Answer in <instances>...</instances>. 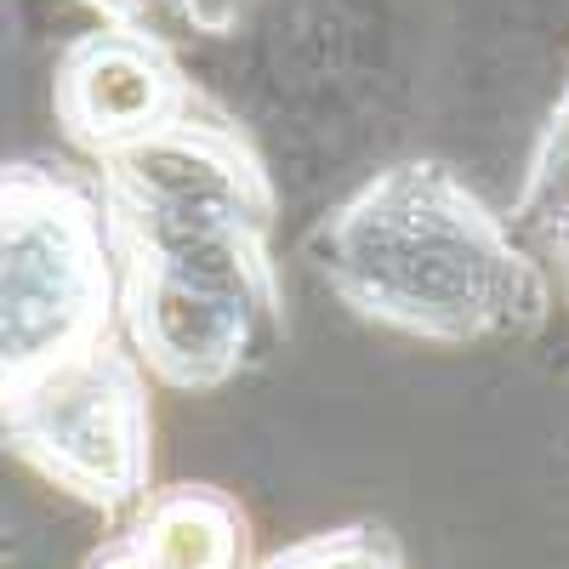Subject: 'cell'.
I'll list each match as a JSON object with an SVG mask.
<instances>
[{
    "mask_svg": "<svg viewBox=\"0 0 569 569\" xmlns=\"http://www.w3.org/2000/svg\"><path fill=\"white\" fill-rule=\"evenodd\" d=\"M80 569H160V563L137 547V536H131V530H120L114 541H103L98 552H91Z\"/></svg>",
    "mask_w": 569,
    "mask_h": 569,
    "instance_id": "30bf717a",
    "label": "cell"
},
{
    "mask_svg": "<svg viewBox=\"0 0 569 569\" xmlns=\"http://www.w3.org/2000/svg\"><path fill=\"white\" fill-rule=\"evenodd\" d=\"M109 29H131V34H149L160 46H182V40H200L211 34V18L200 12V0H86Z\"/></svg>",
    "mask_w": 569,
    "mask_h": 569,
    "instance_id": "9c48e42d",
    "label": "cell"
},
{
    "mask_svg": "<svg viewBox=\"0 0 569 569\" xmlns=\"http://www.w3.org/2000/svg\"><path fill=\"white\" fill-rule=\"evenodd\" d=\"M126 530L160 569H246V512L211 485L149 490Z\"/></svg>",
    "mask_w": 569,
    "mask_h": 569,
    "instance_id": "8992f818",
    "label": "cell"
},
{
    "mask_svg": "<svg viewBox=\"0 0 569 569\" xmlns=\"http://www.w3.org/2000/svg\"><path fill=\"white\" fill-rule=\"evenodd\" d=\"M120 262L103 194L52 166L0 182V388L109 342Z\"/></svg>",
    "mask_w": 569,
    "mask_h": 569,
    "instance_id": "3957f363",
    "label": "cell"
},
{
    "mask_svg": "<svg viewBox=\"0 0 569 569\" xmlns=\"http://www.w3.org/2000/svg\"><path fill=\"white\" fill-rule=\"evenodd\" d=\"M0 393H7V445L46 485L103 512H126L149 496V365L131 348H114L109 337L91 353H74Z\"/></svg>",
    "mask_w": 569,
    "mask_h": 569,
    "instance_id": "277c9868",
    "label": "cell"
},
{
    "mask_svg": "<svg viewBox=\"0 0 569 569\" xmlns=\"http://www.w3.org/2000/svg\"><path fill=\"white\" fill-rule=\"evenodd\" d=\"M313 257L359 319L416 342H525L552 313L547 273L439 160L376 171L319 222Z\"/></svg>",
    "mask_w": 569,
    "mask_h": 569,
    "instance_id": "7a4b0ae2",
    "label": "cell"
},
{
    "mask_svg": "<svg viewBox=\"0 0 569 569\" xmlns=\"http://www.w3.org/2000/svg\"><path fill=\"white\" fill-rule=\"evenodd\" d=\"M52 109L69 142L103 160L126 142L182 120L194 109V91H188L171 46L103 23L63 46L52 74Z\"/></svg>",
    "mask_w": 569,
    "mask_h": 569,
    "instance_id": "5b68a950",
    "label": "cell"
},
{
    "mask_svg": "<svg viewBox=\"0 0 569 569\" xmlns=\"http://www.w3.org/2000/svg\"><path fill=\"white\" fill-rule=\"evenodd\" d=\"M512 228L541 233L552 246L569 240V86H563L558 109L547 114V131L530 154V177L512 206Z\"/></svg>",
    "mask_w": 569,
    "mask_h": 569,
    "instance_id": "52a82bcc",
    "label": "cell"
},
{
    "mask_svg": "<svg viewBox=\"0 0 569 569\" xmlns=\"http://www.w3.org/2000/svg\"><path fill=\"white\" fill-rule=\"evenodd\" d=\"M563 257H569V240H563Z\"/></svg>",
    "mask_w": 569,
    "mask_h": 569,
    "instance_id": "8fae6325",
    "label": "cell"
},
{
    "mask_svg": "<svg viewBox=\"0 0 569 569\" xmlns=\"http://www.w3.org/2000/svg\"><path fill=\"white\" fill-rule=\"evenodd\" d=\"M120 325L154 382L211 393L279 348L273 182L251 142L188 109L98 160Z\"/></svg>",
    "mask_w": 569,
    "mask_h": 569,
    "instance_id": "6da1fadb",
    "label": "cell"
},
{
    "mask_svg": "<svg viewBox=\"0 0 569 569\" xmlns=\"http://www.w3.org/2000/svg\"><path fill=\"white\" fill-rule=\"evenodd\" d=\"M257 569H405L399 547L382 536V530H325V536H308L297 547H284L273 558H262Z\"/></svg>",
    "mask_w": 569,
    "mask_h": 569,
    "instance_id": "ba28073f",
    "label": "cell"
}]
</instances>
